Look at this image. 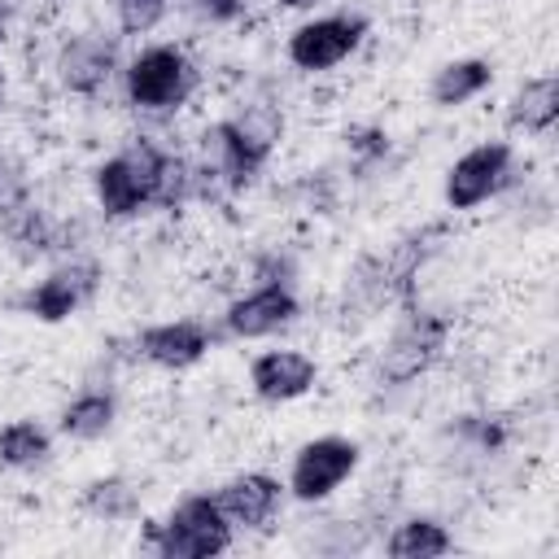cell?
Wrapping results in <instances>:
<instances>
[{"mask_svg":"<svg viewBox=\"0 0 559 559\" xmlns=\"http://www.w3.org/2000/svg\"><path fill=\"white\" fill-rule=\"evenodd\" d=\"M231 542V524L223 520L214 498H188L175 507V515L162 524L157 546L170 559H210L218 550H227Z\"/></svg>","mask_w":559,"mask_h":559,"instance_id":"obj_2","label":"cell"},{"mask_svg":"<svg viewBox=\"0 0 559 559\" xmlns=\"http://www.w3.org/2000/svg\"><path fill=\"white\" fill-rule=\"evenodd\" d=\"M223 520L227 524H245V528H258L271 520L275 502H280V485L262 472H249V476H236L231 485H223V493L214 498Z\"/></svg>","mask_w":559,"mask_h":559,"instance_id":"obj_8","label":"cell"},{"mask_svg":"<svg viewBox=\"0 0 559 559\" xmlns=\"http://www.w3.org/2000/svg\"><path fill=\"white\" fill-rule=\"evenodd\" d=\"M559 114V83L546 74V79H533L515 92L511 100V122L524 127V131H546Z\"/></svg>","mask_w":559,"mask_h":559,"instance_id":"obj_15","label":"cell"},{"mask_svg":"<svg viewBox=\"0 0 559 559\" xmlns=\"http://www.w3.org/2000/svg\"><path fill=\"white\" fill-rule=\"evenodd\" d=\"M87 507L96 515H131L135 511V493L122 480H100L87 489Z\"/></svg>","mask_w":559,"mask_h":559,"instance_id":"obj_20","label":"cell"},{"mask_svg":"<svg viewBox=\"0 0 559 559\" xmlns=\"http://www.w3.org/2000/svg\"><path fill=\"white\" fill-rule=\"evenodd\" d=\"M92 266H70V271H57V275H48L35 293H31V310L44 319V323H57V319H66L83 297H87V288H92Z\"/></svg>","mask_w":559,"mask_h":559,"instance_id":"obj_11","label":"cell"},{"mask_svg":"<svg viewBox=\"0 0 559 559\" xmlns=\"http://www.w3.org/2000/svg\"><path fill=\"white\" fill-rule=\"evenodd\" d=\"M288 9H314V4H323V0H284Z\"/></svg>","mask_w":559,"mask_h":559,"instance_id":"obj_22","label":"cell"},{"mask_svg":"<svg viewBox=\"0 0 559 559\" xmlns=\"http://www.w3.org/2000/svg\"><path fill=\"white\" fill-rule=\"evenodd\" d=\"M162 179H166V157L153 144L135 140L127 153L109 157L96 170L100 210L105 214H131V210H140L144 201H153L162 192Z\"/></svg>","mask_w":559,"mask_h":559,"instance_id":"obj_1","label":"cell"},{"mask_svg":"<svg viewBox=\"0 0 559 559\" xmlns=\"http://www.w3.org/2000/svg\"><path fill=\"white\" fill-rule=\"evenodd\" d=\"M48 454V432L35 419H17L9 428H0V459L9 467H31Z\"/></svg>","mask_w":559,"mask_h":559,"instance_id":"obj_18","label":"cell"},{"mask_svg":"<svg viewBox=\"0 0 559 559\" xmlns=\"http://www.w3.org/2000/svg\"><path fill=\"white\" fill-rule=\"evenodd\" d=\"M437 345H441V323L419 319V323H411L406 332H397V341H393V349H389L384 371H389L393 380H406V376H415V371L432 358V349H437Z\"/></svg>","mask_w":559,"mask_h":559,"instance_id":"obj_14","label":"cell"},{"mask_svg":"<svg viewBox=\"0 0 559 559\" xmlns=\"http://www.w3.org/2000/svg\"><path fill=\"white\" fill-rule=\"evenodd\" d=\"M109 66H114V48L105 39H74L61 52V79L74 92H96L109 79Z\"/></svg>","mask_w":559,"mask_h":559,"instance_id":"obj_12","label":"cell"},{"mask_svg":"<svg viewBox=\"0 0 559 559\" xmlns=\"http://www.w3.org/2000/svg\"><path fill=\"white\" fill-rule=\"evenodd\" d=\"M485 87H489V61L467 57V61H450V66L437 70V79H432V100L445 105V109H454V105L480 96Z\"/></svg>","mask_w":559,"mask_h":559,"instance_id":"obj_13","label":"cell"},{"mask_svg":"<svg viewBox=\"0 0 559 559\" xmlns=\"http://www.w3.org/2000/svg\"><path fill=\"white\" fill-rule=\"evenodd\" d=\"M358 39H362L358 17H319V22H306L301 31H293L288 61L297 70H332L358 48Z\"/></svg>","mask_w":559,"mask_h":559,"instance_id":"obj_5","label":"cell"},{"mask_svg":"<svg viewBox=\"0 0 559 559\" xmlns=\"http://www.w3.org/2000/svg\"><path fill=\"white\" fill-rule=\"evenodd\" d=\"M445 550H450V533L432 520H406L389 537V555H397V559H428V555H445Z\"/></svg>","mask_w":559,"mask_h":559,"instance_id":"obj_17","label":"cell"},{"mask_svg":"<svg viewBox=\"0 0 559 559\" xmlns=\"http://www.w3.org/2000/svg\"><path fill=\"white\" fill-rule=\"evenodd\" d=\"M109 424H114V397H109V393H83V397H74V402L66 406V415H61V432H66V437H79V441L100 437Z\"/></svg>","mask_w":559,"mask_h":559,"instance_id":"obj_16","label":"cell"},{"mask_svg":"<svg viewBox=\"0 0 559 559\" xmlns=\"http://www.w3.org/2000/svg\"><path fill=\"white\" fill-rule=\"evenodd\" d=\"M0 96H4V74H0Z\"/></svg>","mask_w":559,"mask_h":559,"instance_id":"obj_24","label":"cell"},{"mask_svg":"<svg viewBox=\"0 0 559 559\" xmlns=\"http://www.w3.org/2000/svg\"><path fill=\"white\" fill-rule=\"evenodd\" d=\"M0 39H4V17H0Z\"/></svg>","mask_w":559,"mask_h":559,"instance_id":"obj_23","label":"cell"},{"mask_svg":"<svg viewBox=\"0 0 559 559\" xmlns=\"http://www.w3.org/2000/svg\"><path fill=\"white\" fill-rule=\"evenodd\" d=\"M140 345H144V354L153 358V362H162V367H192L205 349H210V336H205V328L201 323H162V328H148L144 336H140Z\"/></svg>","mask_w":559,"mask_h":559,"instance_id":"obj_10","label":"cell"},{"mask_svg":"<svg viewBox=\"0 0 559 559\" xmlns=\"http://www.w3.org/2000/svg\"><path fill=\"white\" fill-rule=\"evenodd\" d=\"M114 13L122 22V31L144 35L166 17V0H114Z\"/></svg>","mask_w":559,"mask_h":559,"instance_id":"obj_19","label":"cell"},{"mask_svg":"<svg viewBox=\"0 0 559 559\" xmlns=\"http://www.w3.org/2000/svg\"><path fill=\"white\" fill-rule=\"evenodd\" d=\"M358 467V445L345 441V437H319L310 445L297 450V463H293V493L301 502H314V498H328L349 472Z\"/></svg>","mask_w":559,"mask_h":559,"instance_id":"obj_4","label":"cell"},{"mask_svg":"<svg viewBox=\"0 0 559 559\" xmlns=\"http://www.w3.org/2000/svg\"><path fill=\"white\" fill-rule=\"evenodd\" d=\"M507 166H511V148L507 144H476L472 153H463L450 166V175H445V201L454 210L480 205L485 197H493L502 188Z\"/></svg>","mask_w":559,"mask_h":559,"instance_id":"obj_6","label":"cell"},{"mask_svg":"<svg viewBox=\"0 0 559 559\" xmlns=\"http://www.w3.org/2000/svg\"><path fill=\"white\" fill-rule=\"evenodd\" d=\"M192 92V66L179 48H148L127 70V96L140 109H175Z\"/></svg>","mask_w":559,"mask_h":559,"instance_id":"obj_3","label":"cell"},{"mask_svg":"<svg viewBox=\"0 0 559 559\" xmlns=\"http://www.w3.org/2000/svg\"><path fill=\"white\" fill-rule=\"evenodd\" d=\"M293 314H297L293 293L280 288V284H266V288L249 293L245 301H236V306L227 310V328H231L236 336H266V332H275L280 323H288Z\"/></svg>","mask_w":559,"mask_h":559,"instance_id":"obj_9","label":"cell"},{"mask_svg":"<svg viewBox=\"0 0 559 559\" xmlns=\"http://www.w3.org/2000/svg\"><path fill=\"white\" fill-rule=\"evenodd\" d=\"M197 4H201V13H210L214 22H231V17L245 13L249 0H197Z\"/></svg>","mask_w":559,"mask_h":559,"instance_id":"obj_21","label":"cell"},{"mask_svg":"<svg viewBox=\"0 0 559 559\" xmlns=\"http://www.w3.org/2000/svg\"><path fill=\"white\" fill-rule=\"evenodd\" d=\"M314 384V362L297 349H271L253 362V389L266 402H288L301 397Z\"/></svg>","mask_w":559,"mask_h":559,"instance_id":"obj_7","label":"cell"}]
</instances>
